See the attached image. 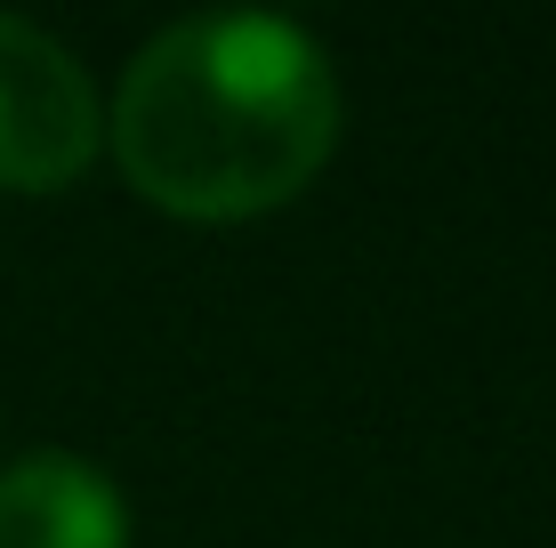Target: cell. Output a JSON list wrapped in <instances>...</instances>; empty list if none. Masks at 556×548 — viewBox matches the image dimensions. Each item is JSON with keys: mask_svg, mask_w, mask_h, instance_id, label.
I'll list each match as a JSON object with an SVG mask.
<instances>
[{"mask_svg": "<svg viewBox=\"0 0 556 548\" xmlns=\"http://www.w3.org/2000/svg\"><path fill=\"white\" fill-rule=\"evenodd\" d=\"M105 145L153 211L235 226L306 194L339 154V73L291 16H178L122 65Z\"/></svg>", "mask_w": 556, "mask_h": 548, "instance_id": "obj_1", "label": "cell"}, {"mask_svg": "<svg viewBox=\"0 0 556 548\" xmlns=\"http://www.w3.org/2000/svg\"><path fill=\"white\" fill-rule=\"evenodd\" d=\"M105 154V105L89 65L49 25L0 9V186L56 194Z\"/></svg>", "mask_w": 556, "mask_h": 548, "instance_id": "obj_2", "label": "cell"}, {"mask_svg": "<svg viewBox=\"0 0 556 548\" xmlns=\"http://www.w3.org/2000/svg\"><path fill=\"white\" fill-rule=\"evenodd\" d=\"M0 548H129V508L89 460L25 451L0 468Z\"/></svg>", "mask_w": 556, "mask_h": 548, "instance_id": "obj_3", "label": "cell"}]
</instances>
